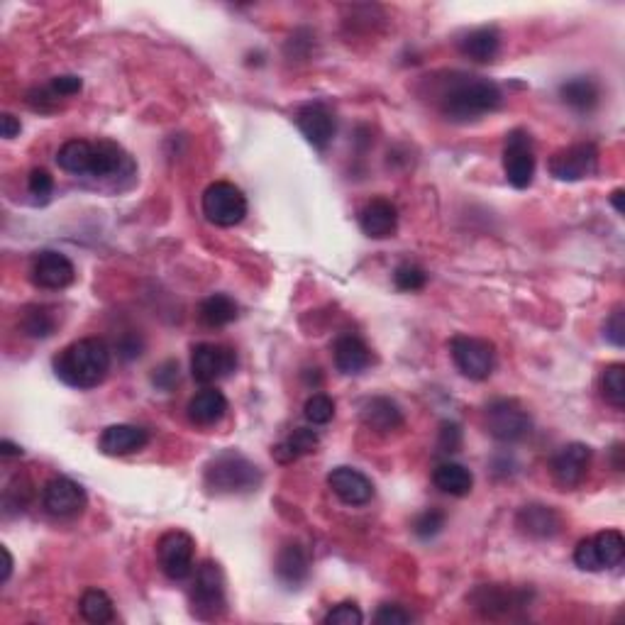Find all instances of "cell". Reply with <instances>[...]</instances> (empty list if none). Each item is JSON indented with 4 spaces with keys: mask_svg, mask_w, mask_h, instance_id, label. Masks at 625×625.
I'll list each match as a JSON object with an SVG mask.
<instances>
[{
    "mask_svg": "<svg viewBox=\"0 0 625 625\" xmlns=\"http://www.w3.org/2000/svg\"><path fill=\"white\" fill-rule=\"evenodd\" d=\"M438 110L452 123H474L501 108L503 93L491 79L447 74L438 86Z\"/></svg>",
    "mask_w": 625,
    "mask_h": 625,
    "instance_id": "obj_1",
    "label": "cell"
},
{
    "mask_svg": "<svg viewBox=\"0 0 625 625\" xmlns=\"http://www.w3.org/2000/svg\"><path fill=\"white\" fill-rule=\"evenodd\" d=\"M110 364H113V352L108 342L101 337H81L54 357V374L71 389L88 391L103 384Z\"/></svg>",
    "mask_w": 625,
    "mask_h": 625,
    "instance_id": "obj_2",
    "label": "cell"
},
{
    "mask_svg": "<svg viewBox=\"0 0 625 625\" xmlns=\"http://www.w3.org/2000/svg\"><path fill=\"white\" fill-rule=\"evenodd\" d=\"M206 486L218 496L252 494L262 484V472L257 464L237 450H225L206 464Z\"/></svg>",
    "mask_w": 625,
    "mask_h": 625,
    "instance_id": "obj_3",
    "label": "cell"
},
{
    "mask_svg": "<svg viewBox=\"0 0 625 625\" xmlns=\"http://www.w3.org/2000/svg\"><path fill=\"white\" fill-rule=\"evenodd\" d=\"M191 608L201 621H215L228 611L225 574L218 562L206 560L196 567V577H193L191 586Z\"/></svg>",
    "mask_w": 625,
    "mask_h": 625,
    "instance_id": "obj_4",
    "label": "cell"
},
{
    "mask_svg": "<svg viewBox=\"0 0 625 625\" xmlns=\"http://www.w3.org/2000/svg\"><path fill=\"white\" fill-rule=\"evenodd\" d=\"M486 430L494 440L503 445H516L530 438L533 433V418L516 398H496L486 406L484 413Z\"/></svg>",
    "mask_w": 625,
    "mask_h": 625,
    "instance_id": "obj_5",
    "label": "cell"
},
{
    "mask_svg": "<svg viewBox=\"0 0 625 625\" xmlns=\"http://www.w3.org/2000/svg\"><path fill=\"white\" fill-rule=\"evenodd\" d=\"M203 215L218 228H235L247 215V196L230 181H215L203 191Z\"/></svg>",
    "mask_w": 625,
    "mask_h": 625,
    "instance_id": "obj_6",
    "label": "cell"
},
{
    "mask_svg": "<svg viewBox=\"0 0 625 625\" xmlns=\"http://www.w3.org/2000/svg\"><path fill=\"white\" fill-rule=\"evenodd\" d=\"M625 538L621 530H601L582 540L574 550V564L584 572H604L623 562Z\"/></svg>",
    "mask_w": 625,
    "mask_h": 625,
    "instance_id": "obj_7",
    "label": "cell"
},
{
    "mask_svg": "<svg viewBox=\"0 0 625 625\" xmlns=\"http://www.w3.org/2000/svg\"><path fill=\"white\" fill-rule=\"evenodd\" d=\"M450 355L459 372L472 381H486L496 369V347L484 337H452Z\"/></svg>",
    "mask_w": 625,
    "mask_h": 625,
    "instance_id": "obj_8",
    "label": "cell"
},
{
    "mask_svg": "<svg viewBox=\"0 0 625 625\" xmlns=\"http://www.w3.org/2000/svg\"><path fill=\"white\" fill-rule=\"evenodd\" d=\"M157 560L171 582H184L196 567V540L184 530H169L157 542Z\"/></svg>",
    "mask_w": 625,
    "mask_h": 625,
    "instance_id": "obj_9",
    "label": "cell"
},
{
    "mask_svg": "<svg viewBox=\"0 0 625 625\" xmlns=\"http://www.w3.org/2000/svg\"><path fill=\"white\" fill-rule=\"evenodd\" d=\"M550 174L557 181H584L596 174L599 169V147L594 142H577L555 152L547 164Z\"/></svg>",
    "mask_w": 625,
    "mask_h": 625,
    "instance_id": "obj_10",
    "label": "cell"
},
{
    "mask_svg": "<svg viewBox=\"0 0 625 625\" xmlns=\"http://www.w3.org/2000/svg\"><path fill=\"white\" fill-rule=\"evenodd\" d=\"M503 171L513 188H528L535 179V149L525 130L508 132L503 147Z\"/></svg>",
    "mask_w": 625,
    "mask_h": 625,
    "instance_id": "obj_11",
    "label": "cell"
},
{
    "mask_svg": "<svg viewBox=\"0 0 625 625\" xmlns=\"http://www.w3.org/2000/svg\"><path fill=\"white\" fill-rule=\"evenodd\" d=\"M237 369V355L228 345L201 342L191 352V374L198 384H215Z\"/></svg>",
    "mask_w": 625,
    "mask_h": 625,
    "instance_id": "obj_12",
    "label": "cell"
},
{
    "mask_svg": "<svg viewBox=\"0 0 625 625\" xmlns=\"http://www.w3.org/2000/svg\"><path fill=\"white\" fill-rule=\"evenodd\" d=\"M469 604L484 618H501L511 616L518 608H525L530 604L528 591L513 589V586L503 584H484L469 594Z\"/></svg>",
    "mask_w": 625,
    "mask_h": 625,
    "instance_id": "obj_13",
    "label": "cell"
},
{
    "mask_svg": "<svg viewBox=\"0 0 625 625\" xmlns=\"http://www.w3.org/2000/svg\"><path fill=\"white\" fill-rule=\"evenodd\" d=\"M88 496L79 481L54 477L42 489V508L54 518H76L86 511Z\"/></svg>",
    "mask_w": 625,
    "mask_h": 625,
    "instance_id": "obj_14",
    "label": "cell"
},
{
    "mask_svg": "<svg viewBox=\"0 0 625 625\" xmlns=\"http://www.w3.org/2000/svg\"><path fill=\"white\" fill-rule=\"evenodd\" d=\"M30 279L37 289L62 291L74 284L76 267L66 254L57 250H42L32 257Z\"/></svg>",
    "mask_w": 625,
    "mask_h": 625,
    "instance_id": "obj_15",
    "label": "cell"
},
{
    "mask_svg": "<svg viewBox=\"0 0 625 625\" xmlns=\"http://www.w3.org/2000/svg\"><path fill=\"white\" fill-rule=\"evenodd\" d=\"M591 447L584 442H569L564 445L550 462V472L562 489H574L579 486L589 472Z\"/></svg>",
    "mask_w": 625,
    "mask_h": 625,
    "instance_id": "obj_16",
    "label": "cell"
},
{
    "mask_svg": "<svg viewBox=\"0 0 625 625\" xmlns=\"http://www.w3.org/2000/svg\"><path fill=\"white\" fill-rule=\"evenodd\" d=\"M296 125L298 130H301V135L306 137L315 149L328 147L337 132L333 110L325 103H306L303 108H298Z\"/></svg>",
    "mask_w": 625,
    "mask_h": 625,
    "instance_id": "obj_17",
    "label": "cell"
},
{
    "mask_svg": "<svg viewBox=\"0 0 625 625\" xmlns=\"http://www.w3.org/2000/svg\"><path fill=\"white\" fill-rule=\"evenodd\" d=\"M328 486L345 506H367L374 499V484L355 467H335L328 474Z\"/></svg>",
    "mask_w": 625,
    "mask_h": 625,
    "instance_id": "obj_18",
    "label": "cell"
},
{
    "mask_svg": "<svg viewBox=\"0 0 625 625\" xmlns=\"http://www.w3.org/2000/svg\"><path fill=\"white\" fill-rule=\"evenodd\" d=\"M149 442V430L140 428V425L118 423L108 425L98 438V450L108 457H127L135 452L145 450Z\"/></svg>",
    "mask_w": 625,
    "mask_h": 625,
    "instance_id": "obj_19",
    "label": "cell"
},
{
    "mask_svg": "<svg viewBox=\"0 0 625 625\" xmlns=\"http://www.w3.org/2000/svg\"><path fill=\"white\" fill-rule=\"evenodd\" d=\"M516 525L533 540H552L562 533V516L545 503H528L518 511Z\"/></svg>",
    "mask_w": 625,
    "mask_h": 625,
    "instance_id": "obj_20",
    "label": "cell"
},
{
    "mask_svg": "<svg viewBox=\"0 0 625 625\" xmlns=\"http://www.w3.org/2000/svg\"><path fill=\"white\" fill-rule=\"evenodd\" d=\"M359 228L372 240H386L398 230V208L389 198H372L359 210Z\"/></svg>",
    "mask_w": 625,
    "mask_h": 625,
    "instance_id": "obj_21",
    "label": "cell"
},
{
    "mask_svg": "<svg viewBox=\"0 0 625 625\" xmlns=\"http://www.w3.org/2000/svg\"><path fill=\"white\" fill-rule=\"evenodd\" d=\"M359 416H362V423L367 425L369 430H374V433H381V435H389V433H394V430L403 428L401 406H398L396 401H391L389 396L367 398V401L362 403Z\"/></svg>",
    "mask_w": 625,
    "mask_h": 625,
    "instance_id": "obj_22",
    "label": "cell"
},
{
    "mask_svg": "<svg viewBox=\"0 0 625 625\" xmlns=\"http://www.w3.org/2000/svg\"><path fill=\"white\" fill-rule=\"evenodd\" d=\"M186 413L193 425L210 428V425H218L225 418V413H228V398H225L223 391L215 389V386H206V389L196 391L191 396Z\"/></svg>",
    "mask_w": 625,
    "mask_h": 625,
    "instance_id": "obj_23",
    "label": "cell"
},
{
    "mask_svg": "<svg viewBox=\"0 0 625 625\" xmlns=\"http://www.w3.org/2000/svg\"><path fill=\"white\" fill-rule=\"evenodd\" d=\"M311 574V555L301 542H286L276 555V577L286 586H301Z\"/></svg>",
    "mask_w": 625,
    "mask_h": 625,
    "instance_id": "obj_24",
    "label": "cell"
},
{
    "mask_svg": "<svg viewBox=\"0 0 625 625\" xmlns=\"http://www.w3.org/2000/svg\"><path fill=\"white\" fill-rule=\"evenodd\" d=\"M333 359L337 372L362 374L372 364V350L357 335H340L333 345Z\"/></svg>",
    "mask_w": 625,
    "mask_h": 625,
    "instance_id": "obj_25",
    "label": "cell"
},
{
    "mask_svg": "<svg viewBox=\"0 0 625 625\" xmlns=\"http://www.w3.org/2000/svg\"><path fill=\"white\" fill-rule=\"evenodd\" d=\"M459 52H462L467 59H472V62H479V64L494 62L501 52L499 27L484 25V27H477V30H469L467 35L459 40Z\"/></svg>",
    "mask_w": 625,
    "mask_h": 625,
    "instance_id": "obj_26",
    "label": "cell"
},
{
    "mask_svg": "<svg viewBox=\"0 0 625 625\" xmlns=\"http://www.w3.org/2000/svg\"><path fill=\"white\" fill-rule=\"evenodd\" d=\"M560 98L577 113H591L601 101V86L591 76H572L560 86Z\"/></svg>",
    "mask_w": 625,
    "mask_h": 625,
    "instance_id": "obj_27",
    "label": "cell"
},
{
    "mask_svg": "<svg viewBox=\"0 0 625 625\" xmlns=\"http://www.w3.org/2000/svg\"><path fill=\"white\" fill-rule=\"evenodd\" d=\"M433 484L438 486L442 494H450L462 499V496L472 494L474 489V474L469 472L464 464L459 462H440L438 467L433 469Z\"/></svg>",
    "mask_w": 625,
    "mask_h": 625,
    "instance_id": "obj_28",
    "label": "cell"
},
{
    "mask_svg": "<svg viewBox=\"0 0 625 625\" xmlns=\"http://www.w3.org/2000/svg\"><path fill=\"white\" fill-rule=\"evenodd\" d=\"M93 159H96V142L88 140H69L57 152L59 169L74 176H91Z\"/></svg>",
    "mask_w": 625,
    "mask_h": 625,
    "instance_id": "obj_29",
    "label": "cell"
},
{
    "mask_svg": "<svg viewBox=\"0 0 625 625\" xmlns=\"http://www.w3.org/2000/svg\"><path fill=\"white\" fill-rule=\"evenodd\" d=\"M318 445H320V438L315 430L296 428V430H291V433L286 435V438L281 440L274 450H271V455H274V459L279 464H291V462H296V459L311 455V452L318 450Z\"/></svg>",
    "mask_w": 625,
    "mask_h": 625,
    "instance_id": "obj_30",
    "label": "cell"
},
{
    "mask_svg": "<svg viewBox=\"0 0 625 625\" xmlns=\"http://www.w3.org/2000/svg\"><path fill=\"white\" fill-rule=\"evenodd\" d=\"M198 320L206 328H225L237 320V303L228 293H213V296L203 298L198 306Z\"/></svg>",
    "mask_w": 625,
    "mask_h": 625,
    "instance_id": "obj_31",
    "label": "cell"
},
{
    "mask_svg": "<svg viewBox=\"0 0 625 625\" xmlns=\"http://www.w3.org/2000/svg\"><path fill=\"white\" fill-rule=\"evenodd\" d=\"M59 318L54 308L49 306H30L20 315V330L22 335L32 337V340H47L57 333Z\"/></svg>",
    "mask_w": 625,
    "mask_h": 625,
    "instance_id": "obj_32",
    "label": "cell"
},
{
    "mask_svg": "<svg viewBox=\"0 0 625 625\" xmlns=\"http://www.w3.org/2000/svg\"><path fill=\"white\" fill-rule=\"evenodd\" d=\"M81 618L88 623H113L115 621V604L103 589H86L79 599Z\"/></svg>",
    "mask_w": 625,
    "mask_h": 625,
    "instance_id": "obj_33",
    "label": "cell"
},
{
    "mask_svg": "<svg viewBox=\"0 0 625 625\" xmlns=\"http://www.w3.org/2000/svg\"><path fill=\"white\" fill-rule=\"evenodd\" d=\"M601 396L616 411H623L625 408V367L621 362L608 364L604 374H601Z\"/></svg>",
    "mask_w": 625,
    "mask_h": 625,
    "instance_id": "obj_34",
    "label": "cell"
},
{
    "mask_svg": "<svg viewBox=\"0 0 625 625\" xmlns=\"http://www.w3.org/2000/svg\"><path fill=\"white\" fill-rule=\"evenodd\" d=\"M394 284L398 291H420L425 289V284H428V274H425L423 267H418V264L413 262H403L398 264L396 271H394Z\"/></svg>",
    "mask_w": 625,
    "mask_h": 625,
    "instance_id": "obj_35",
    "label": "cell"
},
{
    "mask_svg": "<svg viewBox=\"0 0 625 625\" xmlns=\"http://www.w3.org/2000/svg\"><path fill=\"white\" fill-rule=\"evenodd\" d=\"M303 416L311 425H328L335 418V401L328 394H313L303 406Z\"/></svg>",
    "mask_w": 625,
    "mask_h": 625,
    "instance_id": "obj_36",
    "label": "cell"
},
{
    "mask_svg": "<svg viewBox=\"0 0 625 625\" xmlns=\"http://www.w3.org/2000/svg\"><path fill=\"white\" fill-rule=\"evenodd\" d=\"M445 523H447L445 513L438 511V508H428V511L418 513L416 516V521H413V533H416V538L420 540H433L442 533Z\"/></svg>",
    "mask_w": 625,
    "mask_h": 625,
    "instance_id": "obj_37",
    "label": "cell"
},
{
    "mask_svg": "<svg viewBox=\"0 0 625 625\" xmlns=\"http://www.w3.org/2000/svg\"><path fill=\"white\" fill-rule=\"evenodd\" d=\"M325 625H362L364 623V613L359 611L357 604L352 601H342L335 608H330L323 618Z\"/></svg>",
    "mask_w": 625,
    "mask_h": 625,
    "instance_id": "obj_38",
    "label": "cell"
},
{
    "mask_svg": "<svg viewBox=\"0 0 625 625\" xmlns=\"http://www.w3.org/2000/svg\"><path fill=\"white\" fill-rule=\"evenodd\" d=\"M27 191L30 196H35V201L47 203L54 191V176L47 169H32L27 176Z\"/></svg>",
    "mask_w": 625,
    "mask_h": 625,
    "instance_id": "obj_39",
    "label": "cell"
},
{
    "mask_svg": "<svg viewBox=\"0 0 625 625\" xmlns=\"http://www.w3.org/2000/svg\"><path fill=\"white\" fill-rule=\"evenodd\" d=\"M179 362H174V359H169V362L159 364L157 369H154L152 374V384L157 386V389L162 391H171L174 386H179Z\"/></svg>",
    "mask_w": 625,
    "mask_h": 625,
    "instance_id": "obj_40",
    "label": "cell"
},
{
    "mask_svg": "<svg viewBox=\"0 0 625 625\" xmlns=\"http://www.w3.org/2000/svg\"><path fill=\"white\" fill-rule=\"evenodd\" d=\"M411 621H413L411 613L398 604H384L374 613V623L379 625H406Z\"/></svg>",
    "mask_w": 625,
    "mask_h": 625,
    "instance_id": "obj_41",
    "label": "cell"
},
{
    "mask_svg": "<svg viewBox=\"0 0 625 625\" xmlns=\"http://www.w3.org/2000/svg\"><path fill=\"white\" fill-rule=\"evenodd\" d=\"M49 88H52L54 96L62 101V98H71V96H76V93H81V88H84V81H81L79 76H74V74H66V76H57V79H52Z\"/></svg>",
    "mask_w": 625,
    "mask_h": 625,
    "instance_id": "obj_42",
    "label": "cell"
},
{
    "mask_svg": "<svg viewBox=\"0 0 625 625\" xmlns=\"http://www.w3.org/2000/svg\"><path fill=\"white\" fill-rule=\"evenodd\" d=\"M438 447L442 452H457L462 447V430H459L457 423H445L440 425V438H438Z\"/></svg>",
    "mask_w": 625,
    "mask_h": 625,
    "instance_id": "obj_43",
    "label": "cell"
},
{
    "mask_svg": "<svg viewBox=\"0 0 625 625\" xmlns=\"http://www.w3.org/2000/svg\"><path fill=\"white\" fill-rule=\"evenodd\" d=\"M606 340L613 342L616 347H623L625 345V315H623V308H616V311L611 313V318L606 320Z\"/></svg>",
    "mask_w": 625,
    "mask_h": 625,
    "instance_id": "obj_44",
    "label": "cell"
},
{
    "mask_svg": "<svg viewBox=\"0 0 625 625\" xmlns=\"http://www.w3.org/2000/svg\"><path fill=\"white\" fill-rule=\"evenodd\" d=\"M22 130L20 120L15 118L13 113H3V118H0V135L5 137V140H13V137H18Z\"/></svg>",
    "mask_w": 625,
    "mask_h": 625,
    "instance_id": "obj_45",
    "label": "cell"
},
{
    "mask_svg": "<svg viewBox=\"0 0 625 625\" xmlns=\"http://www.w3.org/2000/svg\"><path fill=\"white\" fill-rule=\"evenodd\" d=\"M0 455L3 457H22V447L10 440H0Z\"/></svg>",
    "mask_w": 625,
    "mask_h": 625,
    "instance_id": "obj_46",
    "label": "cell"
},
{
    "mask_svg": "<svg viewBox=\"0 0 625 625\" xmlns=\"http://www.w3.org/2000/svg\"><path fill=\"white\" fill-rule=\"evenodd\" d=\"M0 552H3V557H5V567H3V584H5L10 579V574H13V555H10L8 547H0Z\"/></svg>",
    "mask_w": 625,
    "mask_h": 625,
    "instance_id": "obj_47",
    "label": "cell"
},
{
    "mask_svg": "<svg viewBox=\"0 0 625 625\" xmlns=\"http://www.w3.org/2000/svg\"><path fill=\"white\" fill-rule=\"evenodd\" d=\"M611 203H613V208L618 210V213H625V208H623V188H616V191H613Z\"/></svg>",
    "mask_w": 625,
    "mask_h": 625,
    "instance_id": "obj_48",
    "label": "cell"
},
{
    "mask_svg": "<svg viewBox=\"0 0 625 625\" xmlns=\"http://www.w3.org/2000/svg\"><path fill=\"white\" fill-rule=\"evenodd\" d=\"M621 452H623V445L618 442L616 447H613V467L618 469V472H623V462H621Z\"/></svg>",
    "mask_w": 625,
    "mask_h": 625,
    "instance_id": "obj_49",
    "label": "cell"
}]
</instances>
